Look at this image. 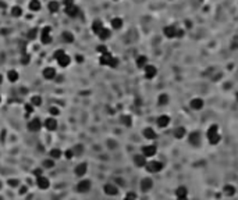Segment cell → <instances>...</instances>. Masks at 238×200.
<instances>
[{"label": "cell", "mask_w": 238, "mask_h": 200, "mask_svg": "<svg viewBox=\"0 0 238 200\" xmlns=\"http://www.w3.org/2000/svg\"><path fill=\"white\" fill-rule=\"evenodd\" d=\"M177 200H188V197L184 196V197H177Z\"/></svg>", "instance_id": "53"}, {"label": "cell", "mask_w": 238, "mask_h": 200, "mask_svg": "<svg viewBox=\"0 0 238 200\" xmlns=\"http://www.w3.org/2000/svg\"><path fill=\"white\" fill-rule=\"evenodd\" d=\"M223 193H224L226 196H233V195H235V188L233 186V185H226V186L223 188Z\"/></svg>", "instance_id": "22"}, {"label": "cell", "mask_w": 238, "mask_h": 200, "mask_svg": "<svg viewBox=\"0 0 238 200\" xmlns=\"http://www.w3.org/2000/svg\"><path fill=\"white\" fill-rule=\"evenodd\" d=\"M191 107L194 108V110H201V108L203 107V100H202V99H194L191 102Z\"/></svg>", "instance_id": "21"}, {"label": "cell", "mask_w": 238, "mask_h": 200, "mask_svg": "<svg viewBox=\"0 0 238 200\" xmlns=\"http://www.w3.org/2000/svg\"><path fill=\"white\" fill-rule=\"evenodd\" d=\"M167 102H169L167 95H160L159 96V104H167Z\"/></svg>", "instance_id": "36"}, {"label": "cell", "mask_w": 238, "mask_h": 200, "mask_svg": "<svg viewBox=\"0 0 238 200\" xmlns=\"http://www.w3.org/2000/svg\"><path fill=\"white\" fill-rule=\"evenodd\" d=\"M156 72H157V71H156V68L153 66H146L145 67V76L148 79H152L153 76L156 75Z\"/></svg>", "instance_id": "16"}, {"label": "cell", "mask_w": 238, "mask_h": 200, "mask_svg": "<svg viewBox=\"0 0 238 200\" xmlns=\"http://www.w3.org/2000/svg\"><path fill=\"white\" fill-rule=\"evenodd\" d=\"M177 33H178V36H181V31H177L174 28V26H166L164 28V35L167 36V38H174V36H177Z\"/></svg>", "instance_id": "8"}, {"label": "cell", "mask_w": 238, "mask_h": 200, "mask_svg": "<svg viewBox=\"0 0 238 200\" xmlns=\"http://www.w3.org/2000/svg\"><path fill=\"white\" fill-rule=\"evenodd\" d=\"M112 26L114 29H120L122 26V20L121 18H113L112 20Z\"/></svg>", "instance_id": "28"}, {"label": "cell", "mask_w": 238, "mask_h": 200, "mask_svg": "<svg viewBox=\"0 0 238 200\" xmlns=\"http://www.w3.org/2000/svg\"><path fill=\"white\" fill-rule=\"evenodd\" d=\"M136 66H138L139 68H145L146 67V57L145 56H139L138 59H136Z\"/></svg>", "instance_id": "31"}, {"label": "cell", "mask_w": 238, "mask_h": 200, "mask_svg": "<svg viewBox=\"0 0 238 200\" xmlns=\"http://www.w3.org/2000/svg\"><path fill=\"white\" fill-rule=\"evenodd\" d=\"M143 136H145L146 139L153 141V139H156V132L153 131L152 128H145V129H143Z\"/></svg>", "instance_id": "19"}, {"label": "cell", "mask_w": 238, "mask_h": 200, "mask_svg": "<svg viewBox=\"0 0 238 200\" xmlns=\"http://www.w3.org/2000/svg\"><path fill=\"white\" fill-rule=\"evenodd\" d=\"M237 100H238V93H237Z\"/></svg>", "instance_id": "55"}, {"label": "cell", "mask_w": 238, "mask_h": 200, "mask_svg": "<svg viewBox=\"0 0 238 200\" xmlns=\"http://www.w3.org/2000/svg\"><path fill=\"white\" fill-rule=\"evenodd\" d=\"M91 188H92V184H91V181H88V179L81 181V182L77 185V190H78L79 193H86V192H89Z\"/></svg>", "instance_id": "3"}, {"label": "cell", "mask_w": 238, "mask_h": 200, "mask_svg": "<svg viewBox=\"0 0 238 200\" xmlns=\"http://www.w3.org/2000/svg\"><path fill=\"white\" fill-rule=\"evenodd\" d=\"M66 14L67 15H70V17H77L79 14V8L75 6V4H71V6H67L66 7Z\"/></svg>", "instance_id": "10"}, {"label": "cell", "mask_w": 238, "mask_h": 200, "mask_svg": "<svg viewBox=\"0 0 238 200\" xmlns=\"http://www.w3.org/2000/svg\"><path fill=\"white\" fill-rule=\"evenodd\" d=\"M70 61H71V60H70V56L67 54V53L64 54V56L60 57L59 60H57V63H59V66H60V67H67V66L70 64Z\"/></svg>", "instance_id": "18"}, {"label": "cell", "mask_w": 238, "mask_h": 200, "mask_svg": "<svg viewBox=\"0 0 238 200\" xmlns=\"http://www.w3.org/2000/svg\"><path fill=\"white\" fill-rule=\"evenodd\" d=\"M73 156H74L73 150H66V151H64V157L68 158V160H70V158H73Z\"/></svg>", "instance_id": "43"}, {"label": "cell", "mask_w": 238, "mask_h": 200, "mask_svg": "<svg viewBox=\"0 0 238 200\" xmlns=\"http://www.w3.org/2000/svg\"><path fill=\"white\" fill-rule=\"evenodd\" d=\"M134 163H135L138 167H145L148 161H146L145 156H142V154H136L135 157H134Z\"/></svg>", "instance_id": "14"}, {"label": "cell", "mask_w": 238, "mask_h": 200, "mask_svg": "<svg viewBox=\"0 0 238 200\" xmlns=\"http://www.w3.org/2000/svg\"><path fill=\"white\" fill-rule=\"evenodd\" d=\"M189 142H191L192 144H199V142H201V136H199L198 132H192V134L189 135Z\"/></svg>", "instance_id": "23"}, {"label": "cell", "mask_w": 238, "mask_h": 200, "mask_svg": "<svg viewBox=\"0 0 238 200\" xmlns=\"http://www.w3.org/2000/svg\"><path fill=\"white\" fill-rule=\"evenodd\" d=\"M136 199V195L132 193V192H129V193H127V196L124 197V200H135Z\"/></svg>", "instance_id": "41"}, {"label": "cell", "mask_w": 238, "mask_h": 200, "mask_svg": "<svg viewBox=\"0 0 238 200\" xmlns=\"http://www.w3.org/2000/svg\"><path fill=\"white\" fill-rule=\"evenodd\" d=\"M75 151H77V153H81V151H82V147H81V146H77Z\"/></svg>", "instance_id": "52"}, {"label": "cell", "mask_w": 238, "mask_h": 200, "mask_svg": "<svg viewBox=\"0 0 238 200\" xmlns=\"http://www.w3.org/2000/svg\"><path fill=\"white\" fill-rule=\"evenodd\" d=\"M7 78H9L10 82H17V81H18V72L11 69V71H9V74H7Z\"/></svg>", "instance_id": "25"}, {"label": "cell", "mask_w": 238, "mask_h": 200, "mask_svg": "<svg viewBox=\"0 0 238 200\" xmlns=\"http://www.w3.org/2000/svg\"><path fill=\"white\" fill-rule=\"evenodd\" d=\"M31 104H32L33 107L42 104V99H40V96H32V97H31Z\"/></svg>", "instance_id": "32"}, {"label": "cell", "mask_w": 238, "mask_h": 200, "mask_svg": "<svg viewBox=\"0 0 238 200\" xmlns=\"http://www.w3.org/2000/svg\"><path fill=\"white\" fill-rule=\"evenodd\" d=\"M9 184H10V185H13V186H16V185L18 184V182H17V181H14V179H13V181H9Z\"/></svg>", "instance_id": "51"}, {"label": "cell", "mask_w": 238, "mask_h": 200, "mask_svg": "<svg viewBox=\"0 0 238 200\" xmlns=\"http://www.w3.org/2000/svg\"><path fill=\"white\" fill-rule=\"evenodd\" d=\"M40 40H42L43 45H47V43L52 42V36L50 35H42V38H40Z\"/></svg>", "instance_id": "37"}, {"label": "cell", "mask_w": 238, "mask_h": 200, "mask_svg": "<svg viewBox=\"0 0 238 200\" xmlns=\"http://www.w3.org/2000/svg\"><path fill=\"white\" fill-rule=\"evenodd\" d=\"M121 120L124 121V124H126V125H131V118H129V117H122Z\"/></svg>", "instance_id": "46"}, {"label": "cell", "mask_w": 238, "mask_h": 200, "mask_svg": "<svg viewBox=\"0 0 238 200\" xmlns=\"http://www.w3.org/2000/svg\"><path fill=\"white\" fill-rule=\"evenodd\" d=\"M110 35H112V33H110V31L107 29V28H102V31H100V32L98 33V36H99V38H100V39H102V40L109 39V38H110Z\"/></svg>", "instance_id": "24"}, {"label": "cell", "mask_w": 238, "mask_h": 200, "mask_svg": "<svg viewBox=\"0 0 238 200\" xmlns=\"http://www.w3.org/2000/svg\"><path fill=\"white\" fill-rule=\"evenodd\" d=\"M145 167H146V170H148L149 172H152V174L160 172V171L163 170V164L160 161H149V163H146Z\"/></svg>", "instance_id": "2"}, {"label": "cell", "mask_w": 238, "mask_h": 200, "mask_svg": "<svg viewBox=\"0 0 238 200\" xmlns=\"http://www.w3.org/2000/svg\"><path fill=\"white\" fill-rule=\"evenodd\" d=\"M113 59H114V57L112 56V54H110V53H103L102 56H100V64H102V66H110V63L113 61Z\"/></svg>", "instance_id": "9"}, {"label": "cell", "mask_w": 238, "mask_h": 200, "mask_svg": "<svg viewBox=\"0 0 238 200\" xmlns=\"http://www.w3.org/2000/svg\"><path fill=\"white\" fill-rule=\"evenodd\" d=\"M49 113H50V114H53V115H59V108H57V107H50L49 108Z\"/></svg>", "instance_id": "42"}, {"label": "cell", "mask_w": 238, "mask_h": 200, "mask_svg": "<svg viewBox=\"0 0 238 200\" xmlns=\"http://www.w3.org/2000/svg\"><path fill=\"white\" fill-rule=\"evenodd\" d=\"M206 136H208V141L210 144H217L220 142V134H219L217 125H210L208 132H206Z\"/></svg>", "instance_id": "1"}, {"label": "cell", "mask_w": 238, "mask_h": 200, "mask_svg": "<svg viewBox=\"0 0 238 200\" xmlns=\"http://www.w3.org/2000/svg\"><path fill=\"white\" fill-rule=\"evenodd\" d=\"M153 186V182L150 178H145V179L141 181V189L143 190V192H148V190H150Z\"/></svg>", "instance_id": "11"}, {"label": "cell", "mask_w": 238, "mask_h": 200, "mask_svg": "<svg viewBox=\"0 0 238 200\" xmlns=\"http://www.w3.org/2000/svg\"><path fill=\"white\" fill-rule=\"evenodd\" d=\"M102 28H103V24L100 22V21H93V24H92V31L95 33H99L100 31H102Z\"/></svg>", "instance_id": "26"}, {"label": "cell", "mask_w": 238, "mask_h": 200, "mask_svg": "<svg viewBox=\"0 0 238 200\" xmlns=\"http://www.w3.org/2000/svg\"><path fill=\"white\" fill-rule=\"evenodd\" d=\"M36 32H38L36 28H33V29H31L29 32H28V38H29V39H35V38H36Z\"/></svg>", "instance_id": "39"}, {"label": "cell", "mask_w": 238, "mask_h": 200, "mask_svg": "<svg viewBox=\"0 0 238 200\" xmlns=\"http://www.w3.org/2000/svg\"><path fill=\"white\" fill-rule=\"evenodd\" d=\"M43 76L46 79H53L56 76V69L52 68V67H47V68L43 69Z\"/></svg>", "instance_id": "15"}, {"label": "cell", "mask_w": 238, "mask_h": 200, "mask_svg": "<svg viewBox=\"0 0 238 200\" xmlns=\"http://www.w3.org/2000/svg\"><path fill=\"white\" fill-rule=\"evenodd\" d=\"M71 4H74V0H64V6H71Z\"/></svg>", "instance_id": "48"}, {"label": "cell", "mask_w": 238, "mask_h": 200, "mask_svg": "<svg viewBox=\"0 0 238 200\" xmlns=\"http://www.w3.org/2000/svg\"><path fill=\"white\" fill-rule=\"evenodd\" d=\"M43 167L45 168H53L54 167V163H53V160H45L43 161Z\"/></svg>", "instance_id": "38"}, {"label": "cell", "mask_w": 238, "mask_h": 200, "mask_svg": "<svg viewBox=\"0 0 238 200\" xmlns=\"http://www.w3.org/2000/svg\"><path fill=\"white\" fill-rule=\"evenodd\" d=\"M2 82H3V76H2V74H0V85H2Z\"/></svg>", "instance_id": "54"}, {"label": "cell", "mask_w": 238, "mask_h": 200, "mask_svg": "<svg viewBox=\"0 0 238 200\" xmlns=\"http://www.w3.org/2000/svg\"><path fill=\"white\" fill-rule=\"evenodd\" d=\"M98 52H100V53L103 54V53H106L107 50H106V47H105V46H99V47H98Z\"/></svg>", "instance_id": "49"}, {"label": "cell", "mask_w": 238, "mask_h": 200, "mask_svg": "<svg viewBox=\"0 0 238 200\" xmlns=\"http://www.w3.org/2000/svg\"><path fill=\"white\" fill-rule=\"evenodd\" d=\"M40 127H42V122H40V120H38V118H33V120H31V121L28 122V129H29L31 132H38L40 129Z\"/></svg>", "instance_id": "5"}, {"label": "cell", "mask_w": 238, "mask_h": 200, "mask_svg": "<svg viewBox=\"0 0 238 200\" xmlns=\"http://www.w3.org/2000/svg\"><path fill=\"white\" fill-rule=\"evenodd\" d=\"M63 40H64V42H67V43H71L74 40L73 33H71V32H64L63 33Z\"/></svg>", "instance_id": "33"}, {"label": "cell", "mask_w": 238, "mask_h": 200, "mask_svg": "<svg viewBox=\"0 0 238 200\" xmlns=\"http://www.w3.org/2000/svg\"><path fill=\"white\" fill-rule=\"evenodd\" d=\"M169 124H170V117L169 115H160V117L157 118V125L160 127V128H166Z\"/></svg>", "instance_id": "13"}, {"label": "cell", "mask_w": 238, "mask_h": 200, "mask_svg": "<svg viewBox=\"0 0 238 200\" xmlns=\"http://www.w3.org/2000/svg\"><path fill=\"white\" fill-rule=\"evenodd\" d=\"M21 61H22V64H28V61H29V56H28V54H25V56H24V59L21 60Z\"/></svg>", "instance_id": "47"}, {"label": "cell", "mask_w": 238, "mask_h": 200, "mask_svg": "<svg viewBox=\"0 0 238 200\" xmlns=\"http://www.w3.org/2000/svg\"><path fill=\"white\" fill-rule=\"evenodd\" d=\"M57 10H59V3H57V2H50L49 3V11L56 13Z\"/></svg>", "instance_id": "35"}, {"label": "cell", "mask_w": 238, "mask_h": 200, "mask_svg": "<svg viewBox=\"0 0 238 200\" xmlns=\"http://www.w3.org/2000/svg\"><path fill=\"white\" fill-rule=\"evenodd\" d=\"M50 31H52L50 26H45V28L42 29V35H50Z\"/></svg>", "instance_id": "44"}, {"label": "cell", "mask_w": 238, "mask_h": 200, "mask_svg": "<svg viewBox=\"0 0 238 200\" xmlns=\"http://www.w3.org/2000/svg\"><path fill=\"white\" fill-rule=\"evenodd\" d=\"M24 193H26V186H22L20 189V195H24Z\"/></svg>", "instance_id": "50"}, {"label": "cell", "mask_w": 238, "mask_h": 200, "mask_svg": "<svg viewBox=\"0 0 238 200\" xmlns=\"http://www.w3.org/2000/svg\"><path fill=\"white\" fill-rule=\"evenodd\" d=\"M185 135H187V131H185L184 127H178V128L174 129V136L177 139H182Z\"/></svg>", "instance_id": "20"}, {"label": "cell", "mask_w": 238, "mask_h": 200, "mask_svg": "<svg viewBox=\"0 0 238 200\" xmlns=\"http://www.w3.org/2000/svg\"><path fill=\"white\" fill-rule=\"evenodd\" d=\"M36 185H38V188H39V189L46 190L47 188L50 186V182H49V179H47L46 177L40 175V177H38V179H36Z\"/></svg>", "instance_id": "6"}, {"label": "cell", "mask_w": 238, "mask_h": 200, "mask_svg": "<svg viewBox=\"0 0 238 200\" xmlns=\"http://www.w3.org/2000/svg\"><path fill=\"white\" fill-rule=\"evenodd\" d=\"M156 154V146L155 144H149V146H145L142 149V156H145L146 158L148 157H153Z\"/></svg>", "instance_id": "7"}, {"label": "cell", "mask_w": 238, "mask_h": 200, "mask_svg": "<svg viewBox=\"0 0 238 200\" xmlns=\"http://www.w3.org/2000/svg\"><path fill=\"white\" fill-rule=\"evenodd\" d=\"M103 190H105V193L107 195V196H116V195L119 193V188L113 184H106Z\"/></svg>", "instance_id": "4"}, {"label": "cell", "mask_w": 238, "mask_h": 200, "mask_svg": "<svg viewBox=\"0 0 238 200\" xmlns=\"http://www.w3.org/2000/svg\"><path fill=\"white\" fill-rule=\"evenodd\" d=\"M11 15H13V17H21V15H22V10H21V7H18V6L11 7Z\"/></svg>", "instance_id": "30"}, {"label": "cell", "mask_w": 238, "mask_h": 200, "mask_svg": "<svg viewBox=\"0 0 238 200\" xmlns=\"http://www.w3.org/2000/svg\"><path fill=\"white\" fill-rule=\"evenodd\" d=\"M50 157L52 158H60L61 157V150H60V149H53L52 151H50Z\"/></svg>", "instance_id": "34"}, {"label": "cell", "mask_w": 238, "mask_h": 200, "mask_svg": "<svg viewBox=\"0 0 238 200\" xmlns=\"http://www.w3.org/2000/svg\"><path fill=\"white\" fill-rule=\"evenodd\" d=\"M0 102H2V97H0Z\"/></svg>", "instance_id": "56"}, {"label": "cell", "mask_w": 238, "mask_h": 200, "mask_svg": "<svg viewBox=\"0 0 238 200\" xmlns=\"http://www.w3.org/2000/svg\"><path fill=\"white\" fill-rule=\"evenodd\" d=\"M187 193H188V190H187L185 186H180L175 190V196L177 197H184V196H187Z\"/></svg>", "instance_id": "27"}, {"label": "cell", "mask_w": 238, "mask_h": 200, "mask_svg": "<svg viewBox=\"0 0 238 200\" xmlns=\"http://www.w3.org/2000/svg\"><path fill=\"white\" fill-rule=\"evenodd\" d=\"M45 127H46V129H49V131H54V129H57L56 118H47L46 121H45Z\"/></svg>", "instance_id": "12"}, {"label": "cell", "mask_w": 238, "mask_h": 200, "mask_svg": "<svg viewBox=\"0 0 238 200\" xmlns=\"http://www.w3.org/2000/svg\"><path fill=\"white\" fill-rule=\"evenodd\" d=\"M29 8H31V11H38V10H40V3H39V0H32L29 3Z\"/></svg>", "instance_id": "29"}, {"label": "cell", "mask_w": 238, "mask_h": 200, "mask_svg": "<svg viewBox=\"0 0 238 200\" xmlns=\"http://www.w3.org/2000/svg\"><path fill=\"white\" fill-rule=\"evenodd\" d=\"M25 111H26V114H31V113L33 111V106L32 104H26L25 106Z\"/></svg>", "instance_id": "45"}, {"label": "cell", "mask_w": 238, "mask_h": 200, "mask_svg": "<svg viewBox=\"0 0 238 200\" xmlns=\"http://www.w3.org/2000/svg\"><path fill=\"white\" fill-rule=\"evenodd\" d=\"M86 170H88V167H86L85 163L77 165L75 167V175H78V177H84V175L86 174Z\"/></svg>", "instance_id": "17"}, {"label": "cell", "mask_w": 238, "mask_h": 200, "mask_svg": "<svg viewBox=\"0 0 238 200\" xmlns=\"http://www.w3.org/2000/svg\"><path fill=\"white\" fill-rule=\"evenodd\" d=\"M64 54H66V52H64V50H61V49H60V50H57V52H54V59H56V60H59L60 57H61V56H64Z\"/></svg>", "instance_id": "40"}]
</instances>
